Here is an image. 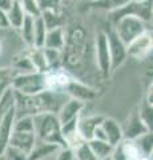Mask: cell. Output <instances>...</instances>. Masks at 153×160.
<instances>
[{"label": "cell", "instance_id": "obj_1", "mask_svg": "<svg viewBox=\"0 0 153 160\" xmlns=\"http://www.w3.org/2000/svg\"><path fill=\"white\" fill-rule=\"evenodd\" d=\"M33 132L37 140L65 148V143L61 135V124L59 122L57 115L55 113L44 112L35 115L33 116Z\"/></svg>", "mask_w": 153, "mask_h": 160}, {"label": "cell", "instance_id": "obj_2", "mask_svg": "<svg viewBox=\"0 0 153 160\" xmlns=\"http://www.w3.org/2000/svg\"><path fill=\"white\" fill-rule=\"evenodd\" d=\"M113 29H115L118 39L125 46H128L135 38H137L142 32H145L148 27H146V22L142 20L141 18L136 16V15L124 13L122 16H118L116 22V27Z\"/></svg>", "mask_w": 153, "mask_h": 160}, {"label": "cell", "instance_id": "obj_3", "mask_svg": "<svg viewBox=\"0 0 153 160\" xmlns=\"http://www.w3.org/2000/svg\"><path fill=\"white\" fill-rule=\"evenodd\" d=\"M85 49V33L81 28H75L69 33L65 32V44L61 51L68 64H76L83 59Z\"/></svg>", "mask_w": 153, "mask_h": 160}, {"label": "cell", "instance_id": "obj_4", "mask_svg": "<svg viewBox=\"0 0 153 160\" xmlns=\"http://www.w3.org/2000/svg\"><path fill=\"white\" fill-rule=\"evenodd\" d=\"M12 89L23 95H36L44 91V73L32 72L17 75L12 82Z\"/></svg>", "mask_w": 153, "mask_h": 160}, {"label": "cell", "instance_id": "obj_5", "mask_svg": "<svg viewBox=\"0 0 153 160\" xmlns=\"http://www.w3.org/2000/svg\"><path fill=\"white\" fill-rule=\"evenodd\" d=\"M73 76L63 68L49 69L44 73V91H52L59 93H65Z\"/></svg>", "mask_w": 153, "mask_h": 160}, {"label": "cell", "instance_id": "obj_6", "mask_svg": "<svg viewBox=\"0 0 153 160\" xmlns=\"http://www.w3.org/2000/svg\"><path fill=\"white\" fill-rule=\"evenodd\" d=\"M152 52V32L146 29L127 46V56L135 59H145Z\"/></svg>", "mask_w": 153, "mask_h": 160}, {"label": "cell", "instance_id": "obj_7", "mask_svg": "<svg viewBox=\"0 0 153 160\" xmlns=\"http://www.w3.org/2000/svg\"><path fill=\"white\" fill-rule=\"evenodd\" d=\"M95 53H96V63L98 66V69L104 73L108 75L111 69V53H109V47H108V39L105 32H97L96 35V42H95Z\"/></svg>", "mask_w": 153, "mask_h": 160}, {"label": "cell", "instance_id": "obj_8", "mask_svg": "<svg viewBox=\"0 0 153 160\" xmlns=\"http://www.w3.org/2000/svg\"><path fill=\"white\" fill-rule=\"evenodd\" d=\"M105 35L108 39V47H109V53H111V69L115 71L127 59V46L118 39L115 29L105 32Z\"/></svg>", "mask_w": 153, "mask_h": 160}, {"label": "cell", "instance_id": "obj_9", "mask_svg": "<svg viewBox=\"0 0 153 160\" xmlns=\"http://www.w3.org/2000/svg\"><path fill=\"white\" fill-rule=\"evenodd\" d=\"M65 95L68 98L77 99L80 102L85 103V102H89V100L95 99L97 92H96V89L85 86V84H83L81 82H79V80L73 78L72 82L69 83V86L65 89Z\"/></svg>", "mask_w": 153, "mask_h": 160}, {"label": "cell", "instance_id": "obj_10", "mask_svg": "<svg viewBox=\"0 0 153 160\" xmlns=\"http://www.w3.org/2000/svg\"><path fill=\"white\" fill-rule=\"evenodd\" d=\"M104 120L103 115H89V116H79L77 122V131L83 136V139L88 142L93 136V131L100 126L101 122Z\"/></svg>", "mask_w": 153, "mask_h": 160}, {"label": "cell", "instance_id": "obj_11", "mask_svg": "<svg viewBox=\"0 0 153 160\" xmlns=\"http://www.w3.org/2000/svg\"><path fill=\"white\" fill-rule=\"evenodd\" d=\"M84 107H85V103H83L77 99L69 98L63 104L60 111L57 112V118H59L60 124H65L67 122H69V120L79 118L81 115V111H83Z\"/></svg>", "mask_w": 153, "mask_h": 160}, {"label": "cell", "instance_id": "obj_12", "mask_svg": "<svg viewBox=\"0 0 153 160\" xmlns=\"http://www.w3.org/2000/svg\"><path fill=\"white\" fill-rule=\"evenodd\" d=\"M36 143V136L33 132H17L12 131L11 138H9L8 146L20 149L24 153H29Z\"/></svg>", "mask_w": 153, "mask_h": 160}, {"label": "cell", "instance_id": "obj_13", "mask_svg": "<svg viewBox=\"0 0 153 160\" xmlns=\"http://www.w3.org/2000/svg\"><path fill=\"white\" fill-rule=\"evenodd\" d=\"M101 128L105 133L107 142L113 147L124 139V135H122V127L116 122L115 119L104 118V120L101 122Z\"/></svg>", "mask_w": 153, "mask_h": 160}, {"label": "cell", "instance_id": "obj_14", "mask_svg": "<svg viewBox=\"0 0 153 160\" xmlns=\"http://www.w3.org/2000/svg\"><path fill=\"white\" fill-rule=\"evenodd\" d=\"M61 147L56 146V144H51L36 139L35 146L31 149V152L28 153V160H44L51 155H56V152Z\"/></svg>", "mask_w": 153, "mask_h": 160}, {"label": "cell", "instance_id": "obj_15", "mask_svg": "<svg viewBox=\"0 0 153 160\" xmlns=\"http://www.w3.org/2000/svg\"><path fill=\"white\" fill-rule=\"evenodd\" d=\"M145 132H151L149 129L145 127V124L142 123V120L139 116V112L133 113L128 120V124L125 128H122V135L124 139H136L144 135Z\"/></svg>", "mask_w": 153, "mask_h": 160}, {"label": "cell", "instance_id": "obj_16", "mask_svg": "<svg viewBox=\"0 0 153 160\" xmlns=\"http://www.w3.org/2000/svg\"><path fill=\"white\" fill-rule=\"evenodd\" d=\"M64 44H65V31H64L63 27L48 29L43 48H52V49L63 51Z\"/></svg>", "mask_w": 153, "mask_h": 160}, {"label": "cell", "instance_id": "obj_17", "mask_svg": "<svg viewBox=\"0 0 153 160\" xmlns=\"http://www.w3.org/2000/svg\"><path fill=\"white\" fill-rule=\"evenodd\" d=\"M7 18H8L9 26L12 28H16V29L20 28L23 20L26 18V12H24V9L19 0H13L12 2L11 8L7 11Z\"/></svg>", "mask_w": 153, "mask_h": 160}, {"label": "cell", "instance_id": "obj_18", "mask_svg": "<svg viewBox=\"0 0 153 160\" xmlns=\"http://www.w3.org/2000/svg\"><path fill=\"white\" fill-rule=\"evenodd\" d=\"M31 62L35 67L36 72H40V73H45L47 71H49V67H48V63L45 60V56H44V52H43V48H36V47H31L29 48V52L27 53Z\"/></svg>", "mask_w": 153, "mask_h": 160}, {"label": "cell", "instance_id": "obj_19", "mask_svg": "<svg viewBox=\"0 0 153 160\" xmlns=\"http://www.w3.org/2000/svg\"><path fill=\"white\" fill-rule=\"evenodd\" d=\"M88 144H89L91 149L93 151V153L96 155V158L98 160L108 159L111 156L112 151H113V146H111L108 142H104V140L91 139V140H88Z\"/></svg>", "mask_w": 153, "mask_h": 160}, {"label": "cell", "instance_id": "obj_20", "mask_svg": "<svg viewBox=\"0 0 153 160\" xmlns=\"http://www.w3.org/2000/svg\"><path fill=\"white\" fill-rule=\"evenodd\" d=\"M19 31L22 33V39L24 40V43L31 48L33 47V31H35V18L29 16V15H26L23 23Z\"/></svg>", "mask_w": 153, "mask_h": 160}, {"label": "cell", "instance_id": "obj_21", "mask_svg": "<svg viewBox=\"0 0 153 160\" xmlns=\"http://www.w3.org/2000/svg\"><path fill=\"white\" fill-rule=\"evenodd\" d=\"M47 26L44 23V20L41 16L35 18V31H33V47L36 48H43L44 46V40L47 36Z\"/></svg>", "mask_w": 153, "mask_h": 160}, {"label": "cell", "instance_id": "obj_22", "mask_svg": "<svg viewBox=\"0 0 153 160\" xmlns=\"http://www.w3.org/2000/svg\"><path fill=\"white\" fill-rule=\"evenodd\" d=\"M12 69L17 75L36 72V69L33 67V64H32L28 55H23V56H19V58L15 59V62L12 63Z\"/></svg>", "mask_w": 153, "mask_h": 160}, {"label": "cell", "instance_id": "obj_23", "mask_svg": "<svg viewBox=\"0 0 153 160\" xmlns=\"http://www.w3.org/2000/svg\"><path fill=\"white\" fill-rule=\"evenodd\" d=\"M17 76V73L11 68H0V96L7 91L8 88H12L13 79Z\"/></svg>", "mask_w": 153, "mask_h": 160}, {"label": "cell", "instance_id": "obj_24", "mask_svg": "<svg viewBox=\"0 0 153 160\" xmlns=\"http://www.w3.org/2000/svg\"><path fill=\"white\" fill-rule=\"evenodd\" d=\"M37 8L40 11V15L43 12H53V13H61V0H36Z\"/></svg>", "mask_w": 153, "mask_h": 160}, {"label": "cell", "instance_id": "obj_25", "mask_svg": "<svg viewBox=\"0 0 153 160\" xmlns=\"http://www.w3.org/2000/svg\"><path fill=\"white\" fill-rule=\"evenodd\" d=\"M13 131H17V132H33V116L16 118L15 119V123H13Z\"/></svg>", "mask_w": 153, "mask_h": 160}, {"label": "cell", "instance_id": "obj_26", "mask_svg": "<svg viewBox=\"0 0 153 160\" xmlns=\"http://www.w3.org/2000/svg\"><path fill=\"white\" fill-rule=\"evenodd\" d=\"M73 153H75V160H98L91 149L88 142H84L76 149H73Z\"/></svg>", "mask_w": 153, "mask_h": 160}, {"label": "cell", "instance_id": "obj_27", "mask_svg": "<svg viewBox=\"0 0 153 160\" xmlns=\"http://www.w3.org/2000/svg\"><path fill=\"white\" fill-rule=\"evenodd\" d=\"M43 52H44V56H45V60L48 63V67L49 69H55L59 68V63L61 62V51L59 49H52V48H43Z\"/></svg>", "mask_w": 153, "mask_h": 160}, {"label": "cell", "instance_id": "obj_28", "mask_svg": "<svg viewBox=\"0 0 153 160\" xmlns=\"http://www.w3.org/2000/svg\"><path fill=\"white\" fill-rule=\"evenodd\" d=\"M131 0H95L96 7L108 9V11H116L122 7H125Z\"/></svg>", "mask_w": 153, "mask_h": 160}, {"label": "cell", "instance_id": "obj_29", "mask_svg": "<svg viewBox=\"0 0 153 160\" xmlns=\"http://www.w3.org/2000/svg\"><path fill=\"white\" fill-rule=\"evenodd\" d=\"M3 156L6 160H28V155L24 153L20 149L8 146L3 152Z\"/></svg>", "mask_w": 153, "mask_h": 160}, {"label": "cell", "instance_id": "obj_30", "mask_svg": "<svg viewBox=\"0 0 153 160\" xmlns=\"http://www.w3.org/2000/svg\"><path fill=\"white\" fill-rule=\"evenodd\" d=\"M19 2H20L26 15H29V16H33V18L40 16V11L37 8L36 0H19Z\"/></svg>", "mask_w": 153, "mask_h": 160}, {"label": "cell", "instance_id": "obj_31", "mask_svg": "<svg viewBox=\"0 0 153 160\" xmlns=\"http://www.w3.org/2000/svg\"><path fill=\"white\" fill-rule=\"evenodd\" d=\"M139 116L142 120V123L145 124V127L151 131V129H152V106H149V104L145 102L144 106L140 108Z\"/></svg>", "mask_w": 153, "mask_h": 160}, {"label": "cell", "instance_id": "obj_32", "mask_svg": "<svg viewBox=\"0 0 153 160\" xmlns=\"http://www.w3.org/2000/svg\"><path fill=\"white\" fill-rule=\"evenodd\" d=\"M56 160H75V153L69 148H60L56 152Z\"/></svg>", "mask_w": 153, "mask_h": 160}, {"label": "cell", "instance_id": "obj_33", "mask_svg": "<svg viewBox=\"0 0 153 160\" xmlns=\"http://www.w3.org/2000/svg\"><path fill=\"white\" fill-rule=\"evenodd\" d=\"M9 27L11 26H9V22L7 18V12L0 11V29H7Z\"/></svg>", "mask_w": 153, "mask_h": 160}, {"label": "cell", "instance_id": "obj_34", "mask_svg": "<svg viewBox=\"0 0 153 160\" xmlns=\"http://www.w3.org/2000/svg\"><path fill=\"white\" fill-rule=\"evenodd\" d=\"M12 2L13 0H0V11L7 12L12 6Z\"/></svg>", "mask_w": 153, "mask_h": 160}, {"label": "cell", "instance_id": "obj_35", "mask_svg": "<svg viewBox=\"0 0 153 160\" xmlns=\"http://www.w3.org/2000/svg\"><path fill=\"white\" fill-rule=\"evenodd\" d=\"M137 160H152V158H140V159H137Z\"/></svg>", "mask_w": 153, "mask_h": 160}, {"label": "cell", "instance_id": "obj_36", "mask_svg": "<svg viewBox=\"0 0 153 160\" xmlns=\"http://www.w3.org/2000/svg\"><path fill=\"white\" fill-rule=\"evenodd\" d=\"M61 2H63V4H64V3H69V2H75V0H61Z\"/></svg>", "mask_w": 153, "mask_h": 160}, {"label": "cell", "instance_id": "obj_37", "mask_svg": "<svg viewBox=\"0 0 153 160\" xmlns=\"http://www.w3.org/2000/svg\"><path fill=\"white\" fill-rule=\"evenodd\" d=\"M0 160H6V159H4V156H3V155H0Z\"/></svg>", "mask_w": 153, "mask_h": 160}, {"label": "cell", "instance_id": "obj_38", "mask_svg": "<svg viewBox=\"0 0 153 160\" xmlns=\"http://www.w3.org/2000/svg\"><path fill=\"white\" fill-rule=\"evenodd\" d=\"M2 48H3L2 47V42H0V53H2Z\"/></svg>", "mask_w": 153, "mask_h": 160}, {"label": "cell", "instance_id": "obj_39", "mask_svg": "<svg viewBox=\"0 0 153 160\" xmlns=\"http://www.w3.org/2000/svg\"><path fill=\"white\" fill-rule=\"evenodd\" d=\"M105 160H111V159H109V158H108V159H105Z\"/></svg>", "mask_w": 153, "mask_h": 160}]
</instances>
